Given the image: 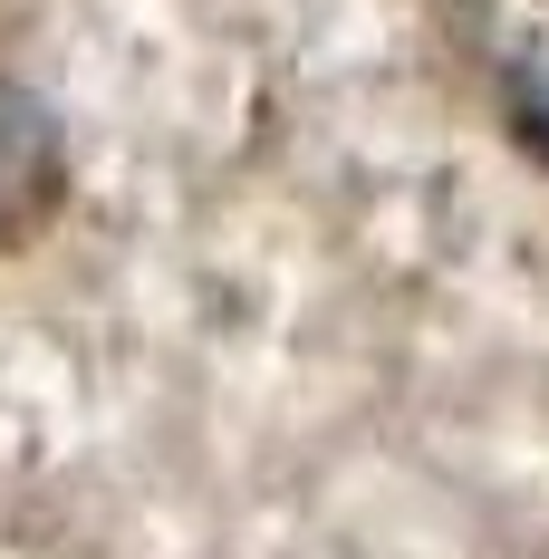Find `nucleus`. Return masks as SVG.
Listing matches in <instances>:
<instances>
[{
    "label": "nucleus",
    "instance_id": "nucleus-1",
    "mask_svg": "<svg viewBox=\"0 0 549 559\" xmlns=\"http://www.w3.org/2000/svg\"><path fill=\"white\" fill-rule=\"evenodd\" d=\"M68 155H58V126L29 87H0V241H20L29 223H49Z\"/></svg>",
    "mask_w": 549,
    "mask_h": 559
}]
</instances>
